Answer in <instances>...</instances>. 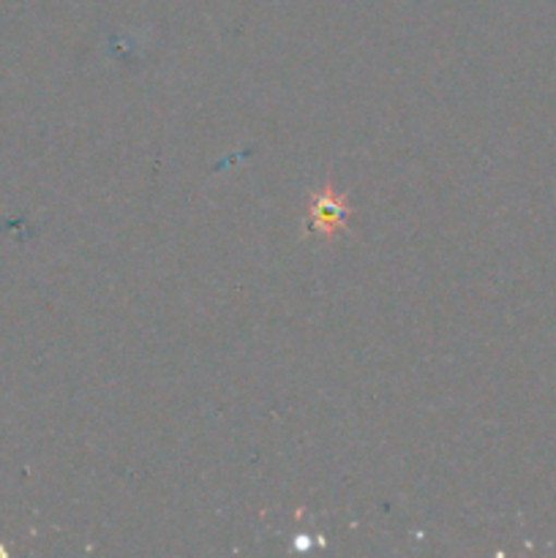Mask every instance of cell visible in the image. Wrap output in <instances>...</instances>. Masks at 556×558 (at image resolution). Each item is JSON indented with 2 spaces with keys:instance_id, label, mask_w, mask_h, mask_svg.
Here are the masks:
<instances>
[{
  "instance_id": "1",
  "label": "cell",
  "mask_w": 556,
  "mask_h": 558,
  "mask_svg": "<svg viewBox=\"0 0 556 558\" xmlns=\"http://www.w3.org/2000/svg\"><path fill=\"white\" fill-rule=\"evenodd\" d=\"M352 213L347 191L336 189L327 178L309 199V234L322 238V243H336L347 232V218Z\"/></svg>"
}]
</instances>
